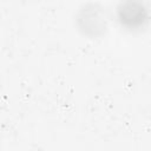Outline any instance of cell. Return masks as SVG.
I'll return each mask as SVG.
<instances>
[{"instance_id":"1","label":"cell","mask_w":151,"mask_h":151,"mask_svg":"<svg viewBox=\"0 0 151 151\" xmlns=\"http://www.w3.org/2000/svg\"><path fill=\"white\" fill-rule=\"evenodd\" d=\"M118 17L126 26H138L146 19V9L138 0H125L118 8Z\"/></svg>"}]
</instances>
